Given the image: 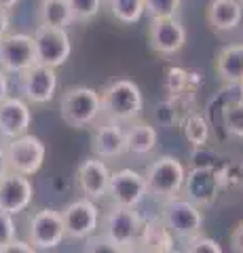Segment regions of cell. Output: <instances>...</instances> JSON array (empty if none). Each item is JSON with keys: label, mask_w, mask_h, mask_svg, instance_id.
I'll return each mask as SVG.
<instances>
[{"label": "cell", "mask_w": 243, "mask_h": 253, "mask_svg": "<svg viewBox=\"0 0 243 253\" xmlns=\"http://www.w3.org/2000/svg\"><path fill=\"white\" fill-rule=\"evenodd\" d=\"M101 97V116L110 121L129 125L138 118H142L144 110V93L138 83L129 78H116L108 83L99 91Z\"/></svg>", "instance_id": "obj_1"}, {"label": "cell", "mask_w": 243, "mask_h": 253, "mask_svg": "<svg viewBox=\"0 0 243 253\" xmlns=\"http://www.w3.org/2000/svg\"><path fill=\"white\" fill-rule=\"evenodd\" d=\"M186 171L188 167L184 165V161L174 154H161L152 158L144 169L148 196L156 199L159 203L180 196L184 188Z\"/></svg>", "instance_id": "obj_2"}, {"label": "cell", "mask_w": 243, "mask_h": 253, "mask_svg": "<svg viewBox=\"0 0 243 253\" xmlns=\"http://www.w3.org/2000/svg\"><path fill=\"white\" fill-rule=\"evenodd\" d=\"M59 116L72 129H89L101 118V97L93 86H70L61 93Z\"/></svg>", "instance_id": "obj_3"}, {"label": "cell", "mask_w": 243, "mask_h": 253, "mask_svg": "<svg viewBox=\"0 0 243 253\" xmlns=\"http://www.w3.org/2000/svg\"><path fill=\"white\" fill-rule=\"evenodd\" d=\"M159 217L169 228L174 239L182 243L203 234V226H205V213H203V209L199 205L184 199L182 194L176 196V199L163 201Z\"/></svg>", "instance_id": "obj_4"}, {"label": "cell", "mask_w": 243, "mask_h": 253, "mask_svg": "<svg viewBox=\"0 0 243 253\" xmlns=\"http://www.w3.org/2000/svg\"><path fill=\"white\" fill-rule=\"evenodd\" d=\"M26 239L32 243V247L38 249V253H49L59 249L68 239L61 211L49 209V207L34 211L28 217Z\"/></svg>", "instance_id": "obj_5"}, {"label": "cell", "mask_w": 243, "mask_h": 253, "mask_svg": "<svg viewBox=\"0 0 243 253\" xmlns=\"http://www.w3.org/2000/svg\"><path fill=\"white\" fill-rule=\"evenodd\" d=\"M4 152H6V163H9V171L19 173V175L34 177L45 167L47 146L34 133H26L21 137L4 141Z\"/></svg>", "instance_id": "obj_6"}, {"label": "cell", "mask_w": 243, "mask_h": 253, "mask_svg": "<svg viewBox=\"0 0 243 253\" xmlns=\"http://www.w3.org/2000/svg\"><path fill=\"white\" fill-rule=\"evenodd\" d=\"M220 181V167L218 165H193L186 171L182 196L191 203L199 205L201 209L211 207L222 192Z\"/></svg>", "instance_id": "obj_7"}, {"label": "cell", "mask_w": 243, "mask_h": 253, "mask_svg": "<svg viewBox=\"0 0 243 253\" xmlns=\"http://www.w3.org/2000/svg\"><path fill=\"white\" fill-rule=\"evenodd\" d=\"M34 38V51H36V63L49 68H61L66 66L70 55H72V38H70L66 28H51L38 23L32 32Z\"/></svg>", "instance_id": "obj_8"}, {"label": "cell", "mask_w": 243, "mask_h": 253, "mask_svg": "<svg viewBox=\"0 0 243 253\" xmlns=\"http://www.w3.org/2000/svg\"><path fill=\"white\" fill-rule=\"evenodd\" d=\"M59 86V74L55 68L34 63L23 74L17 76V89L19 95L30 106H47L53 101Z\"/></svg>", "instance_id": "obj_9"}, {"label": "cell", "mask_w": 243, "mask_h": 253, "mask_svg": "<svg viewBox=\"0 0 243 253\" xmlns=\"http://www.w3.org/2000/svg\"><path fill=\"white\" fill-rule=\"evenodd\" d=\"M142 224H144V215L140 213V209H127V207L110 205V209L101 213L99 232L108 236L110 241H114L116 245L131 247L138 241Z\"/></svg>", "instance_id": "obj_10"}, {"label": "cell", "mask_w": 243, "mask_h": 253, "mask_svg": "<svg viewBox=\"0 0 243 253\" xmlns=\"http://www.w3.org/2000/svg\"><path fill=\"white\" fill-rule=\"evenodd\" d=\"M64 215V224H66V236L70 241H78L85 243L91 239L93 234L99 232V221H101V211L97 207L96 201L81 196L72 203H68L61 209Z\"/></svg>", "instance_id": "obj_11"}, {"label": "cell", "mask_w": 243, "mask_h": 253, "mask_svg": "<svg viewBox=\"0 0 243 253\" xmlns=\"http://www.w3.org/2000/svg\"><path fill=\"white\" fill-rule=\"evenodd\" d=\"M112 205L127 209H140L148 199V188L142 171H136L131 167H123L112 171L110 186H108V196Z\"/></svg>", "instance_id": "obj_12"}, {"label": "cell", "mask_w": 243, "mask_h": 253, "mask_svg": "<svg viewBox=\"0 0 243 253\" xmlns=\"http://www.w3.org/2000/svg\"><path fill=\"white\" fill-rule=\"evenodd\" d=\"M36 63L34 38L26 32H9L0 41V68H4L11 76L23 74Z\"/></svg>", "instance_id": "obj_13"}, {"label": "cell", "mask_w": 243, "mask_h": 253, "mask_svg": "<svg viewBox=\"0 0 243 253\" xmlns=\"http://www.w3.org/2000/svg\"><path fill=\"white\" fill-rule=\"evenodd\" d=\"M188 32L186 26L178 17H161L150 19L148 30V42L150 49L161 57H174L186 46Z\"/></svg>", "instance_id": "obj_14"}, {"label": "cell", "mask_w": 243, "mask_h": 253, "mask_svg": "<svg viewBox=\"0 0 243 253\" xmlns=\"http://www.w3.org/2000/svg\"><path fill=\"white\" fill-rule=\"evenodd\" d=\"M110 175L112 169L108 167V163L99 156H87L81 165L76 167V188L81 190L83 196H87L91 201H104L108 196V186H110Z\"/></svg>", "instance_id": "obj_15"}, {"label": "cell", "mask_w": 243, "mask_h": 253, "mask_svg": "<svg viewBox=\"0 0 243 253\" xmlns=\"http://www.w3.org/2000/svg\"><path fill=\"white\" fill-rule=\"evenodd\" d=\"M32 129V106L21 95H9L0 101V141L21 137Z\"/></svg>", "instance_id": "obj_16"}, {"label": "cell", "mask_w": 243, "mask_h": 253, "mask_svg": "<svg viewBox=\"0 0 243 253\" xmlns=\"http://www.w3.org/2000/svg\"><path fill=\"white\" fill-rule=\"evenodd\" d=\"M34 194H36V188L32 177L9 171L0 179V209L11 213L15 217L32 207Z\"/></svg>", "instance_id": "obj_17"}, {"label": "cell", "mask_w": 243, "mask_h": 253, "mask_svg": "<svg viewBox=\"0 0 243 253\" xmlns=\"http://www.w3.org/2000/svg\"><path fill=\"white\" fill-rule=\"evenodd\" d=\"M91 150H93V154L104 158V161H116V158L125 156L127 154V146H125V125L101 116L96 123V129H93Z\"/></svg>", "instance_id": "obj_18"}, {"label": "cell", "mask_w": 243, "mask_h": 253, "mask_svg": "<svg viewBox=\"0 0 243 253\" xmlns=\"http://www.w3.org/2000/svg\"><path fill=\"white\" fill-rule=\"evenodd\" d=\"M125 146H127L129 156L148 158L154 154L156 146H159V131L152 123L138 118V121L125 125Z\"/></svg>", "instance_id": "obj_19"}, {"label": "cell", "mask_w": 243, "mask_h": 253, "mask_svg": "<svg viewBox=\"0 0 243 253\" xmlns=\"http://www.w3.org/2000/svg\"><path fill=\"white\" fill-rule=\"evenodd\" d=\"M205 21L218 34L237 30L243 23L241 0H211L205 9Z\"/></svg>", "instance_id": "obj_20"}, {"label": "cell", "mask_w": 243, "mask_h": 253, "mask_svg": "<svg viewBox=\"0 0 243 253\" xmlns=\"http://www.w3.org/2000/svg\"><path fill=\"white\" fill-rule=\"evenodd\" d=\"M176 239L174 234L169 232V228L163 224V219L156 215V217H144V224H142V230L138 234V241L136 245L142 247L148 253H165L169 249L176 247Z\"/></svg>", "instance_id": "obj_21"}, {"label": "cell", "mask_w": 243, "mask_h": 253, "mask_svg": "<svg viewBox=\"0 0 243 253\" xmlns=\"http://www.w3.org/2000/svg\"><path fill=\"white\" fill-rule=\"evenodd\" d=\"M216 72L220 81L237 86L243 81V42L222 46L216 55Z\"/></svg>", "instance_id": "obj_22"}, {"label": "cell", "mask_w": 243, "mask_h": 253, "mask_svg": "<svg viewBox=\"0 0 243 253\" xmlns=\"http://www.w3.org/2000/svg\"><path fill=\"white\" fill-rule=\"evenodd\" d=\"M180 126H182L184 139L191 144L193 150L207 148L209 137H211V125L201 112H188L182 121H180Z\"/></svg>", "instance_id": "obj_23"}, {"label": "cell", "mask_w": 243, "mask_h": 253, "mask_svg": "<svg viewBox=\"0 0 243 253\" xmlns=\"http://www.w3.org/2000/svg\"><path fill=\"white\" fill-rule=\"evenodd\" d=\"M38 21L41 26H51V28H66L72 26V11H70L68 0H41L38 6Z\"/></svg>", "instance_id": "obj_24"}, {"label": "cell", "mask_w": 243, "mask_h": 253, "mask_svg": "<svg viewBox=\"0 0 243 253\" xmlns=\"http://www.w3.org/2000/svg\"><path fill=\"white\" fill-rule=\"evenodd\" d=\"M108 9H110L112 17L123 26H133V23L142 21L146 15L144 0H108Z\"/></svg>", "instance_id": "obj_25"}, {"label": "cell", "mask_w": 243, "mask_h": 253, "mask_svg": "<svg viewBox=\"0 0 243 253\" xmlns=\"http://www.w3.org/2000/svg\"><path fill=\"white\" fill-rule=\"evenodd\" d=\"M222 126L231 137L243 139V97L226 101L222 108Z\"/></svg>", "instance_id": "obj_26"}, {"label": "cell", "mask_w": 243, "mask_h": 253, "mask_svg": "<svg viewBox=\"0 0 243 253\" xmlns=\"http://www.w3.org/2000/svg\"><path fill=\"white\" fill-rule=\"evenodd\" d=\"M165 89L171 95V99H178L184 93H191V74L182 68H169L165 74Z\"/></svg>", "instance_id": "obj_27"}, {"label": "cell", "mask_w": 243, "mask_h": 253, "mask_svg": "<svg viewBox=\"0 0 243 253\" xmlns=\"http://www.w3.org/2000/svg\"><path fill=\"white\" fill-rule=\"evenodd\" d=\"M146 15L150 19H161V17H178L182 0H144Z\"/></svg>", "instance_id": "obj_28"}, {"label": "cell", "mask_w": 243, "mask_h": 253, "mask_svg": "<svg viewBox=\"0 0 243 253\" xmlns=\"http://www.w3.org/2000/svg\"><path fill=\"white\" fill-rule=\"evenodd\" d=\"M74 21H91L101 11L104 0H68Z\"/></svg>", "instance_id": "obj_29"}, {"label": "cell", "mask_w": 243, "mask_h": 253, "mask_svg": "<svg viewBox=\"0 0 243 253\" xmlns=\"http://www.w3.org/2000/svg\"><path fill=\"white\" fill-rule=\"evenodd\" d=\"M125 251H127V247L116 245L114 241L108 239V236L97 232V234H93L91 239L85 241V251L83 253H125Z\"/></svg>", "instance_id": "obj_30"}, {"label": "cell", "mask_w": 243, "mask_h": 253, "mask_svg": "<svg viewBox=\"0 0 243 253\" xmlns=\"http://www.w3.org/2000/svg\"><path fill=\"white\" fill-rule=\"evenodd\" d=\"M184 253H224L222 245L207 234H199L184 243Z\"/></svg>", "instance_id": "obj_31"}, {"label": "cell", "mask_w": 243, "mask_h": 253, "mask_svg": "<svg viewBox=\"0 0 243 253\" xmlns=\"http://www.w3.org/2000/svg\"><path fill=\"white\" fill-rule=\"evenodd\" d=\"M220 181L222 188H241L243 186V163L231 161L220 167Z\"/></svg>", "instance_id": "obj_32"}, {"label": "cell", "mask_w": 243, "mask_h": 253, "mask_svg": "<svg viewBox=\"0 0 243 253\" xmlns=\"http://www.w3.org/2000/svg\"><path fill=\"white\" fill-rule=\"evenodd\" d=\"M15 239H17V221H15V215L0 209V247H6Z\"/></svg>", "instance_id": "obj_33"}, {"label": "cell", "mask_w": 243, "mask_h": 253, "mask_svg": "<svg viewBox=\"0 0 243 253\" xmlns=\"http://www.w3.org/2000/svg\"><path fill=\"white\" fill-rule=\"evenodd\" d=\"M154 116H156V121H159L161 125L171 126V125L178 121L176 99H165V101H161V104L156 106V110H154Z\"/></svg>", "instance_id": "obj_34"}, {"label": "cell", "mask_w": 243, "mask_h": 253, "mask_svg": "<svg viewBox=\"0 0 243 253\" xmlns=\"http://www.w3.org/2000/svg\"><path fill=\"white\" fill-rule=\"evenodd\" d=\"M2 253H38L36 247H32V243H30L28 239H15L11 241L6 247H2Z\"/></svg>", "instance_id": "obj_35"}, {"label": "cell", "mask_w": 243, "mask_h": 253, "mask_svg": "<svg viewBox=\"0 0 243 253\" xmlns=\"http://www.w3.org/2000/svg\"><path fill=\"white\" fill-rule=\"evenodd\" d=\"M231 249L233 253H243V219L237 221L231 230Z\"/></svg>", "instance_id": "obj_36"}, {"label": "cell", "mask_w": 243, "mask_h": 253, "mask_svg": "<svg viewBox=\"0 0 243 253\" xmlns=\"http://www.w3.org/2000/svg\"><path fill=\"white\" fill-rule=\"evenodd\" d=\"M11 93H13V76L4 68H0V101L9 97Z\"/></svg>", "instance_id": "obj_37"}, {"label": "cell", "mask_w": 243, "mask_h": 253, "mask_svg": "<svg viewBox=\"0 0 243 253\" xmlns=\"http://www.w3.org/2000/svg\"><path fill=\"white\" fill-rule=\"evenodd\" d=\"M11 11H6V9H2V6H0V41H2V38L9 34V32H13L11 30Z\"/></svg>", "instance_id": "obj_38"}, {"label": "cell", "mask_w": 243, "mask_h": 253, "mask_svg": "<svg viewBox=\"0 0 243 253\" xmlns=\"http://www.w3.org/2000/svg\"><path fill=\"white\" fill-rule=\"evenodd\" d=\"M9 173V163H6V152H4V144L0 141V179Z\"/></svg>", "instance_id": "obj_39"}, {"label": "cell", "mask_w": 243, "mask_h": 253, "mask_svg": "<svg viewBox=\"0 0 243 253\" xmlns=\"http://www.w3.org/2000/svg\"><path fill=\"white\" fill-rule=\"evenodd\" d=\"M19 2H21V0H0V6H2V9H6V11H13Z\"/></svg>", "instance_id": "obj_40"}, {"label": "cell", "mask_w": 243, "mask_h": 253, "mask_svg": "<svg viewBox=\"0 0 243 253\" xmlns=\"http://www.w3.org/2000/svg\"><path fill=\"white\" fill-rule=\"evenodd\" d=\"M125 253H148V251H144L142 247H138V245H131V247H127Z\"/></svg>", "instance_id": "obj_41"}, {"label": "cell", "mask_w": 243, "mask_h": 253, "mask_svg": "<svg viewBox=\"0 0 243 253\" xmlns=\"http://www.w3.org/2000/svg\"><path fill=\"white\" fill-rule=\"evenodd\" d=\"M165 253H184V251H180L178 247H174V249H169V251H165Z\"/></svg>", "instance_id": "obj_42"}, {"label": "cell", "mask_w": 243, "mask_h": 253, "mask_svg": "<svg viewBox=\"0 0 243 253\" xmlns=\"http://www.w3.org/2000/svg\"><path fill=\"white\" fill-rule=\"evenodd\" d=\"M237 89H239V93H241V97H243V81L237 84Z\"/></svg>", "instance_id": "obj_43"}, {"label": "cell", "mask_w": 243, "mask_h": 253, "mask_svg": "<svg viewBox=\"0 0 243 253\" xmlns=\"http://www.w3.org/2000/svg\"><path fill=\"white\" fill-rule=\"evenodd\" d=\"M0 253H2V247H0Z\"/></svg>", "instance_id": "obj_44"}]
</instances>
